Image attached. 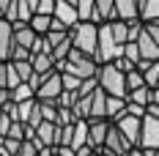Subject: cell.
Masks as SVG:
<instances>
[{
	"label": "cell",
	"mask_w": 159,
	"mask_h": 156,
	"mask_svg": "<svg viewBox=\"0 0 159 156\" xmlns=\"http://www.w3.org/2000/svg\"><path fill=\"white\" fill-rule=\"evenodd\" d=\"M140 3V22H159V0H137Z\"/></svg>",
	"instance_id": "cell-13"
},
{
	"label": "cell",
	"mask_w": 159,
	"mask_h": 156,
	"mask_svg": "<svg viewBox=\"0 0 159 156\" xmlns=\"http://www.w3.org/2000/svg\"><path fill=\"white\" fill-rule=\"evenodd\" d=\"M124 58H129L134 66H140V60H143V55H140V47H137V44H126V47H124Z\"/></svg>",
	"instance_id": "cell-25"
},
{
	"label": "cell",
	"mask_w": 159,
	"mask_h": 156,
	"mask_svg": "<svg viewBox=\"0 0 159 156\" xmlns=\"http://www.w3.org/2000/svg\"><path fill=\"white\" fill-rule=\"evenodd\" d=\"M33 55H52V44L47 41V36H39L33 44Z\"/></svg>",
	"instance_id": "cell-23"
},
{
	"label": "cell",
	"mask_w": 159,
	"mask_h": 156,
	"mask_svg": "<svg viewBox=\"0 0 159 156\" xmlns=\"http://www.w3.org/2000/svg\"><path fill=\"white\" fill-rule=\"evenodd\" d=\"M61 93H63V77H61V71H55V74L39 88L36 99H39V101H58Z\"/></svg>",
	"instance_id": "cell-5"
},
{
	"label": "cell",
	"mask_w": 159,
	"mask_h": 156,
	"mask_svg": "<svg viewBox=\"0 0 159 156\" xmlns=\"http://www.w3.org/2000/svg\"><path fill=\"white\" fill-rule=\"evenodd\" d=\"M145 30H148V36H151V38L159 44V22H151V25H145Z\"/></svg>",
	"instance_id": "cell-32"
},
{
	"label": "cell",
	"mask_w": 159,
	"mask_h": 156,
	"mask_svg": "<svg viewBox=\"0 0 159 156\" xmlns=\"http://www.w3.org/2000/svg\"><path fill=\"white\" fill-rule=\"evenodd\" d=\"M137 69H140V71L145 74V85L157 91V88H159V63H148V60H140V66H137Z\"/></svg>",
	"instance_id": "cell-15"
},
{
	"label": "cell",
	"mask_w": 159,
	"mask_h": 156,
	"mask_svg": "<svg viewBox=\"0 0 159 156\" xmlns=\"http://www.w3.org/2000/svg\"><path fill=\"white\" fill-rule=\"evenodd\" d=\"M63 3H69V6H74V8H77V3H80V0H63Z\"/></svg>",
	"instance_id": "cell-39"
},
{
	"label": "cell",
	"mask_w": 159,
	"mask_h": 156,
	"mask_svg": "<svg viewBox=\"0 0 159 156\" xmlns=\"http://www.w3.org/2000/svg\"><path fill=\"white\" fill-rule=\"evenodd\" d=\"M118 129H121V134L126 137L134 148L140 145V134H143V118H132V115H124L121 121H118Z\"/></svg>",
	"instance_id": "cell-6"
},
{
	"label": "cell",
	"mask_w": 159,
	"mask_h": 156,
	"mask_svg": "<svg viewBox=\"0 0 159 156\" xmlns=\"http://www.w3.org/2000/svg\"><path fill=\"white\" fill-rule=\"evenodd\" d=\"M148 115H151V118H157V121H159V104H151V107H148Z\"/></svg>",
	"instance_id": "cell-35"
},
{
	"label": "cell",
	"mask_w": 159,
	"mask_h": 156,
	"mask_svg": "<svg viewBox=\"0 0 159 156\" xmlns=\"http://www.w3.org/2000/svg\"><path fill=\"white\" fill-rule=\"evenodd\" d=\"M126 115H132V118H145L148 109L140 107V104H134V101H129V104H126Z\"/></svg>",
	"instance_id": "cell-29"
},
{
	"label": "cell",
	"mask_w": 159,
	"mask_h": 156,
	"mask_svg": "<svg viewBox=\"0 0 159 156\" xmlns=\"http://www.w3.org/2000/svg\"><path fill=\"white\" fill-rule=\"evenodd\" d=\"M137 47H140V55H143V60L148 63H159V44L148 36V30H143V36L137 38Z\"/></svg>",
	"instance_id": "cell-11"
},
{
	"label": "cell",
	"mask_w": 159,
	"mask_h": 156,
	"mask_svg": "<svg viewBox=\"0 0 159 156\" xmlns=\"http://www.w3.org/2000/svg\"><path fill=\"white\" fill-rule=\"evenodd\" d=\"M11 49H14V25L8 19H0V63L11 60Z\"/></svg>",
	"instance_id": "cell-7"
},
{
	"label": "cell",
	"mask_w": 159,
	"mask_h": 156,
	"mask_svg": "<svg viewBox=\"0 0 159 156\" xmlns=\"http://www.w3.org/2000/svg\"><path fill=\"white\" fill-rule=\"evenodd\" d=\"M91 156H99V154H91Z\"/></svg>",
	"instance_id": "cell-42"
},
{
	"label": "cell",
	"mask_w": 159,
	"mask_h": 156,
	"mask_svg": "<svg viewBox=\"0 0 159 156\" xmlns=\"http://www.w3.org/2000/svg\"><path fill=\"white\" fill-rule=\"evenodd\" d=\"M115 19L137 22L140 19V3L137 0H115Z\"/></svg>",
	"instance_id": "cell-10"
},
{
	"label": "cell",
	"mask_w": 159,
	"mask_h": 156,
	"mask_svg": "<svg viewBox=\"0 0 159 156\" xmlns=\"http://www.w3.org/2000/svg\"><path fill=\"white\" fill-rule=\"evenodd\" d=\"M55 8H58V0H41L36 14H41V16H55Z\"/></svg>",
	"instance_id": "cell-27"
},
{
	"label": "cell",
	"mask_w": 159,
	"mask_h": 156,
	"mask_svg": "<svg viewBox=\"0 0 159 156\" xmlns=\"http://www.w3.org/2000/svg\"><path fill=\"white\" fill-rule=\"evenodd\" d=\"M71 44H74V49L96 58V49H99V25H93V22H80L77 28H71Z\"/></svg>",
	"instance_id": "cell-2"
},
{
	"label": "cell",
	"mask_w": 159,
	"mask_h": 156,
	"mask_svg": "<svg viewBox=\"0 0 159 156\" xmlns=\"http://www.w3.org/2000/svg\"><path fill=\"white\" fill-rule=\"evenodd\" d=\"M88 123H91V140H88V145H91L93 151H102L112 123H110V121H88Z\"/></svg>",
	"instance_id": "cell-9"
},
{
	"label": "cell",
	"mask_w": 159,
	"mask_h": 156,
	"mask_svg": "<svg viewBox=\"0 0 159 156\" xmlns=\"http://www.w3.org/2000/svg\"><path fill=\"white\" fill-rule=\"evenodd\" d=\"M140 151H159V121L145 115L143 118V134H140Z\"/></svg>",
	"instance_id": "cell-4"
},
{
	"label": "cell",
	"mask_w": 159,
	"mask_h": 156,
	"mask_svg": "<svg viewBox=\"0 0 159 156\" xmlns=\"http://www.w3.org/2000/svg\"><path fill=\"white\" fill-rule=\"evenodd\" d=\"M30 99H36V91H33L28 82H22L16 91H11V101H14V104H25V101H30Z\"/></svg>",
	"instance_id": "cell-19"
},
{
	"label": "cell",
	"mask_w": 159,
	"mask_h": 156,
	"mask_svg": "<svg viewBox=\"0 0 159 156\" xmlns=\"http://www.w3.org/2000/svg\"><path fill=\"white\" fill-rule=\"evenodd\" d=\"M145 156H159V151H143Z\"/></svg>",
	"instance_id": "cell-38"
},
{
	"label": "cell",
	"mask_w": 159,
	"mask_h": 156,
	"mask_svg": "<svg viewBox=\"0 0 159 156\" xmlns=\"http://www.w3.org/2000/svg\"><path fill=\"white\" fill-rule=\"evenodd\" d=\"M6 104H11V91L8 88H0V109L6 107Z\"/></svg>",
	"instance_id": "cell-33"
},
{
	"label": "cell",
	"mask_w": 159,
	"mask_h": 156,
	"mask_svg": "<svg viewBox=\"0 0 159 156\" xmlns=\"http://www.w3.org/2000/svg\"><path fill=\"white\" fill-rule=\"evenodd\" d=\"M30 63H33V71H36V74H55V71H58L52 55H33Z\"/></svg>",
	"instance_id": "cell-14"
},
{
	"label": "cell",
	"mask_w": 159,
	"mask_h": 156,
	"mask_svg": "<svg viewBox=\"0 0 159 156\" xmlns=\"http://www.w3.org/2000/svg\"><path fill=\"white\" fill-rule=\"evenodd\" d=\"M154 104H159V88L154 91Z\"/></svg>",
	"instance_id": "cell-37"
},
{
	"label": "cell",
	"mask_w": 159,
	"mask_h": 156,
	"mask_svg": "<svg viewBox=\"0 0 159 156\" xmlns=\"http://www.w3.org/2000/svg\"><path fill=\"white\" fill-rule=\"evenodd\" d=\"M110 30H112V38H115L118 47H126L129 44V22L115 19V22H110Z\"/></svg>",
	"instance_id": "cell-16"
},
{
	"label": "cell",
	"mask_w": 159,
	"mask_h": 156,
	"mask_svg": "<svg viewBox=\"0 0 159 156\" xmlns=\"http://www.w3.org/2000/svg\"><path fill=\"white\" fill-rule=\"evenodd\" d=\"M61 77H63V91H71V93L80 91V85H82L80 77H74V74H61Z\"/></svg>",
	"instance_id": "cell-26"
},
{
	"label": "cell",
	"mask_w": 159,
	"mask_h": 156,
	"mask_svg": "<svg viewBox=\"0 0 159 156\" xmlns=\"http://www.w3.org/2000/svg\"><path fill=\"white\" fill-rule=\"evenodd\" d=\"M104 154H112V156H129L134 151V145L121 134V129L112 123L110 126V134H107V140H104V148H102Z\"/></svg>",
	"instance_id": "cell-3"
},
{
	"label": "cell",
	"mask_w": 159,
	"mask_h": 156,
	"mask_svg": "<svg viewBox=\"0 0 159 156\" xmlns=\"http://www.w3.org/2000/svg\"><path fill=\"white\" fill-rule=\"evenodd\" d=\"M36 107H39V99H30L25 104H16V123H30Z\"/></svg>",
	"instance_id": "cell-18"
},
{
	"label": "cell",
	"mask_w": 159,
	"mask_h": 156,
	"mask_svg": "<svg viewBox=\"0 0 159 156\" xmlns=\"http://www.w3.org/2000/svg\"><path fill=\"white\" fill-rule=\"evenodd\" d=\"M36 38H39V33L30 28V22H16V25H14V44H16V47H25V49H30V52H33Z\"/></svg>",
	"instance_id": "cell-8"
},
{
	"label": "cell",
	"mask_w": 159,
	"mask_h": 156,
	"mask_svg": "<svg viewBox=\"0 0 159 156\" xmlns=\"http://www.w3.org/2000/svg\"><path fill=\"white\" fill-rule=\"evenodd\" d=\"M0 88H8V63H0Z\"/></svg>",
	"instance_id": "cell-31"
},
{
	"label": "cell",
	"mask_w": 159,
	"mask_h": 156,
	"mask_svg": "<svg viewBox=\"0 0 159 156\" xmlns=\"http://www.w3.org/2000/svg\"><path fill=\"white\" fill-rule=\"evenodd\" d=\"M96 154H99V156H112V154H104V151H96Z\"/></svg>",
	"instance_id": "cell-40"
},
{
	"label": "cell",
	"mask_w": 159,
	"mask_h": 156,
	"mask_svg": "<svg viewBox=\"0 0 159 156\" xmlns=\"http://www.w3.org/2000/svg\"><path fill=\"white\" fill-rule=\"evenodd\" d=\"M99 88L104 91L107 96H115V99H129V88H126V74L124 71H118L112 63L107 66H99Z\"/></svg>",
	"instance_id": "cell-1"
},
{
	"label": "cell",
	"mask_w": 159,
	"mask_h": 156,
	"mask_svg": "<svg viewBox=\"0 0 159 156\" xmlns=\"http://www.w3.org/2000/svg\"><path fill=\"white\" fill-rule=\"evenodd\" d=\"M126 88H129V93L145 88V74L140 71V69H134V71H129V74H126Z\"/></svg>",
	"instance_id": "cell-22"
},
{
	"label": "cell",
	"mask_w": 159,
	"mask_h": 156,
	"mask_svg": "<svg viewBox=\"0 0 159 156\" xmlns=\"http://www.w3.org/2000/svg\"><path fill=\"white\" fill-rule=\"evenodd\" d=\"M14 3H16V0H0V11H3V16L11 11V6H14Z\"/></svg>",
	"instance_id": "cell-34"
},
{
	"label": "cell",
	"mask_w": 159,
	"mask_h": 156,
	"mask_svg": "<svg viewBox=\"0 0 159 156\" xmlns=\"http://www.w3.org/2000/svg\"><path fill=\"white\" fill-rule=\"evenodd\" d=\"M112 66H115V69H118V71H124V74H129V71H134V69H137V66H134V63L129 60V58H124V55H121V58H118V60L112 63Z\"/></svg>",
	"instance_id": "cell-28"
},
{
	"label": "cell",
	"mask_w": 159,
	"mask_h": 156,
	"mask_svg": "<svg viewBox=\"0 0 159 156\" xmlns=\"http://www.w3.org/2000/svg\"><path fill=\"white\" fill-rule=\"evenodd\" d=\"M19 156H39V145H36L33 140H25L22 148H19Z\"/></svg>",
	"instance_id": "cell-30"
},
{
	"label": "cell",
	"mask_w": 159,
	"mask_h": 156,
	"mask_svg": "<svg viewBox=\"0 0 159 156\" xmlns=\"http://www.w3.org/2000/svg\"><path fill=\"white\" fill-rule=\"evenodd\" d=\"M30 28L39 33V36H47V33L52 30V16H41V14H36V16L30 19Z\"/></svg>",
	"instance_id": "cell-21"
},
{
	"label": "cell",
	"mask_w": 159,
	"mask_h": 156,
	"mask_svg": "<svg viewBox=\"0 0 159 156\" xmlns=\"http://www.w3.org/2000/svg\"><path fill=\"white\" fill-rule=\"evenodd\" d=\"M0 118H3V109H0Z\"/></svg>",
	"instance_id": "cell-41"
},
{
	"label": "cell",
	"mask_w": 159,
	"mask_h": 156,
	"mask_svg": "<svg viewBox=\"0 0 159 156\" xmlns=\"http://www.w3.org/2000/svg\"><path fill=\"white\" fill-rule=\"evenodd\" d=\"M129 101H134V104H140V107H151V104H154V88H148V85H145V88H140V91H132V93H129Z\"/></svg>",
	"instance_id": "cell-17"
},
{
	"label": "cell",
	"mask_w": 159,
	"mask_h": 156,
	"mask_svg": "<svg viewBox=\"0 0 159 156\" xmlns=\"http://www.w3.org/2000/svg\"><path fill=\"white\" fill-rule=\"evenodd\" d=\"M143 30H145V22H129V44H137V38L143 36Z\"/></svg>",
	"instance_id": "cell-24"
},
{
	"label": "cell",
	"mask_w": 159,
	"mask_h": 156,
	"mask_svg": "<svg viewBox=\"0 0 159 156\" xmlns=\"http://www.w3.org/2000/svg\"><path fill=\"white\" fill-rule=\"evenodd\" d=\"M129 156H145V154H143V151H140V148H134V151H132V154H129Z\"/></svg>",
	"instance_id": "cell-36"
},
{
	"label": "cell",
	"mask_w": 159,
	"mask_h": 156,
	"mask_svg": "<svg viewBox=\"0 0 159 156\" xmlns=\"http://www.w3.org/2000/svg\"><path fill=\"white\" fill-rule=\"evenodd\" d=\"M126 104H129V99L107 96V121H110V123H118V121L126 115Z\"/></svg>",
	"instance_id": "cell-12"
},
{
	"label": "cell",
	"mask_w": 159,
	"mask_h": 156,
	"mask_svg": "<svg viewBox=\"0 0 159 156\" xmlns=\"http://www.w3.org/2000/svg\"><path fill=\"white\" fill-rule=\"evenodd\" d=\"M77 14H80V22H93L96 0H80L77 3Z\"/></svg>",
	"instance_id": "cell-20"
}]
</instances>
